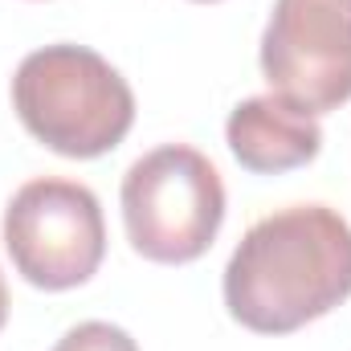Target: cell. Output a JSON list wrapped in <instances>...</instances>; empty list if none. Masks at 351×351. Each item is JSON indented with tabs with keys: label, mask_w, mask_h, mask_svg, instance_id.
Returning <instances> with one entry per match:
<instances>
[{
	"label": "cell",
	"mask_w": 351,
	"mask_h": 351,
	"mask_svg": "<svg viewBox=\"0 0 351 351\" xmlns=\"http://www.w3.org/2000/svg\"><path fill=\"white\" fill-rule=\"evenodd\" d=\"M351 294V225L327 204L262 217L225 265V306L258 335H290Z\"/></svg>",
	"instance_id": "1"
},
{
	"label": "cell",
	"mask_w": 351,
	"mask_h": 351,
	"mask_svg": "<svg viewBox=\"0 0 351 351\" xmlns=\"http://www.w3.org/2000/svg\"><path fill=\"white\" fill-rule=\"evenodd\" d=\"M12 106L29 135L66 160H98L135 123L127 78L86 45L33 49L12 78Z\"/></svg>",
	"instance_id": "2"
},
{
	"label": "cell",
	"mask_w": 351,
	"mask_h": 351,
	"mask_svg": "<svg viewBox=\"0 0 351 351\" xmlns=\"http://www.w3.org/2000/svg\"><path fill=\"white\" fill-rule=\"evenodd\" d=\"M225 221L221 172L184 143L147 152L123 176V225L147 262H196Z\"/></svg>",
	"instance_id": "3"
},
{
	"label": "cell",
	"mask_w": 351,
	"mask_h": 351,
	"mask_svg": "<svg viewBox=\"0 0 351 351\" xmlns=\"http://www.w3.org/2000/svg\"><path fill=\"white\" fill-rule=\"evenodd\" d=\"M4 245L16 274L37 290H74L106 254L98 196L78 180H29L4 208Z\"/></svg>",
	"instance_id": "4"
},
{
	"label": "cell",
	"mask_w": 351,
	"mask_h": 351,
	"mask_svg": "<svg viewBox=\"0 0 351 351\" xmlns=\"http://www.w3.org/2000/svg\"><path fill=\"white\" fill-rule=\"evenodd\" d=\"M269 94L327 114L351 98V0H274L262 33Z\"/></svg>",
	"instance_id": "5"
},
{
	"label": "cell",
	"mask_w": 351,
	"mask_h": 351,
	"mask_svg": "<svg viewBox=\"0 0 351 351\" xmlns=\"http://www.w3.org/2000/svg\"><path fill=\"white\" fill-rule=\"evenodd\" d=\"M225 139L245 172L278 176L294 172L319 156L323 127L319 114L286 102L282 94H258L233 106L225 123Z\"/></svg>",
	"instance_id": "6"
},
{
	"label": "cell",
	"mask_w": 351,
	"mask_h": 351,
	"mask_svg": "<svg viewBox=\"0 0 351 351\" xmlns=\"http://www.w3.org/2000/svg\"><path fill=\"white\" fill-rule=\"evenodd\" d=\"M53 351H139V348H135V339H131L123 327H114V323H78V327H70V331L58 339Z\"/></svg>",
	"instance_id": "7"
},
{
	"label": "cell",
	"mask_w": 351,
	"mask_h": 351,
	"mask_svg": "<svg viewBox=\"0 0 351 351\" xmlns=\"http://www.w3.org/2000/svg\"><path fill=\"white\" fill-rule=\"evenodd\" d=\"M8 323V286H4V274H0V331Z\"/></svg>",
	"instance_id": "8"
},
{
	"label": "cell",
	"mask_w": 351,
	"mask_h": 351,
	"mask_svg": "<svg viewBox=\"0 0 351 351\" xmlns=\"http://www.w3.org/2000/svg\"><path fill=\"white\" fill-rule=\"evenodd\" d=\"M200 4H208V0H200Z\"/></svg>",
	"instance_id": "9"
}]
</instances>
